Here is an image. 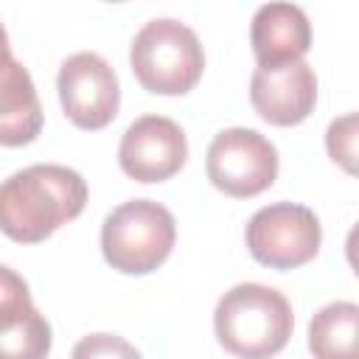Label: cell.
Here are the masks:
<instances>
[{"label":"cell","instance_id":"16","mask_svg":"<svg viewBox=\"0 0 359 359\" xmlns=\"http://www.w3.org/2000/svg\"><path fill=\"white\" fill-rule=\"evenodd\" d=\"M3 50H11V48H8V34H6V28L0 25V53H3Z\"/></svg>","mask_w":359,"mask_h":359},{"label":"cell","instance_id":"4","mask_svg":"<svg viewBox=\"0 0 359 359\" xmlns=\"http://www.w3.org/2000/svg\"><path fill=\"white\" fill-rule=\"evenodd\" d=\"M177 238V224L168 208L151 199L118 205L101 224V250L112 269L146 275L157 269Z\"/></svg>","mask_w":359,"mask_h":359},{"label":"cell","instance_id":"2","mask_svg":"<svg viewBox=\"0 0 359 359\" xmlns=\"http://www.w3.org/2000/svg\"><path fill=\"white\" fill-rule=\"evenodd\" d=\"M294 314L289 300L264 283H238L222 294L213 328L224 351L238 359H269L286 348Z\"/></svg>","mask_w":359,"mask_h":359},{"label":"cell","instance_id":"9","mask_svg":"<svg viewBox=\"0 0 359 359\" xmlns=\"http://www.w3.org/2000/svg\"><path fill=\"white\" fill-rule=\"evenodd\" d=\"M250 101L264 121L294 126L306 121L317 104V76L303 59L258 65L250 79Z\"/></svg>","mask_w":359,"mask_h":359},{"label":"cell","instance_id":"15","mask_svg":"<svg viewBox=\"0 0 359 359\" xmlns=\"http://www.w3.org/2000/svg\"><path fill=\"white\" fill-rule=\"evenodd\" d=\"M325 146H328V154L334 163H339L345 171H356V115L348 112L337 121H331L328 132H325Z\"/></svg>","mask_w":359,"mask_h":359},{"label":"cell","instance_id":"14","mask_svg":"<svg viewBox=\"0 0 359 359\" xmlns=\"http://www.w3.org/2000/svg\"><path fill=\"white\" fill-rule=\"evenodd\" d=\"M70 359H143L135 345H129L118 334H90L81 337L70 353Z\"/></svg>","mask_w":359,"mask_h":359},{"label":"cell","instance_id":"10","mask_svg":"<svg viewBox=\"0 0 359 359\" xmlns=\"http://www.w3.org/2000/svg\"><path fill=\"white\" fill-rule=\"evenodd\" d=\"M250 42L258 65L297 62L311 45V25L300 6L266 3L252 17Z\"/></svg>","mask_w":359,"mask_h":359},{"label":"cell","instance_id":"12","mask_svg":"<svg viewBox=\"0 0 359 359\" xmlns=\"http://www.w3.org/2000/svg\"><path fill=\"white\" fill-rule=\"evenodd\" d=\"M50 339V325L34 309L31 294L0 303V359H45Z\"/></svg>","mask_w":359,"mask_h":359},{"label":"cell","instance_id":"8","mask_svg":"<svg viewBox=\"0 0 359 359\" xmlns=\"http://www.w3.org/2000/svg\"><path fill=\"white\" fill-rule=\"evenodd\" d=\"M185 157V132L165 115H140L129 123L118 146L121 168L137 182H163L174 177L182 168Z\"/></svg>","mask_w":359,"mask_h":359},{"label":"cell","instance_id":"11","mask_svg":"<svg viewBox=\"0 0 359 359\" xmlns=\"http://www.w3.org/2000/svg\"><path fill=\"white\" fill-rule=\"evenodd\" d=\"M42 107L31 73L11 56L0 53V146H25L42 129Z\"/></svg>","mask_w":359,"mask_h":359},{"label":"cell","instance_id":"3","mask_svg":"<svg viewBox=\"0 0 359 359\" xmlns=\"http://www.w3.org/2000/svg\"><path fill=\"white\" fill-rule=\"evenodd\" d=\"M129 65L135 79L157 95L188 93L205 67L199 36L180 20H149L132 39Z\"/></svg>","mask_w":359,"mask_h":359},{"label":"cell","instance_id":"1","mask_svg":"<svg viewBox=\"0 0 359 359\" xmlns=\"http://www.w3.org/2000/svg\"><path fill=\"white\" fill-rule=\"evenodd\" d=\"M87 202V182L79 171L56 163H36L0 182V230L36 244L73 222Z\"/></svg>","mask_w":359,"mask_h":359},{"label":"cell","instance_id":"7","mask_svg":"<svg viewBox=\"0 0 359 359\" xmlns=\"http://www.w3.org/2000/svg\"><path fill=\"white\" fill-rule=\"evenodd\" d=\"M56 90L65 115L79 129H104L118 115V76L112 65L93 50H79L62 62Z\"/></svg>","mask_w":359,"mask_h":359},{"label":"cell","instance_id":"5","mask_svg":"<svg viewBox=\"0 0 359 359\" xmlns=\"http://www.w3.org/2000/svg\"><path fill=\"white\" fill-rule=\"evenodd\" d=\"M323 241L320 219L306 205L275 202L252 213L247 222V247L252 258L272 269H294L309 264Z\"/></svg>","mask_w":359,"mask_h":359},{"label":"cell","instance_id":"6","mask_svg":"<svg viewBox=\"0 0 359 359\" xmlns=\"http://www.w3.org/2000/svg\"><path fill=\"white\" fill-rule=\"evenodd\" d=\"M278 177V149L255 129H222L208 146V180L227 196L247 199Z\"/></svg>","mask_w":359,"mask_h":359},{"label":"cell","instance_id":"13","mask_svg":"<svg viewBox=\"0 0 359 359\" xmlns=\"http://www.w3.org/2000/svg\"><path fill=\"white\" fill-rule=\"evenodd\" d=\"M359 306L337 300L323 306L309 323V348L314 359H359L356 356Z\"/></svg>","mask_w":359,"mask_h":359}]
</instances>
